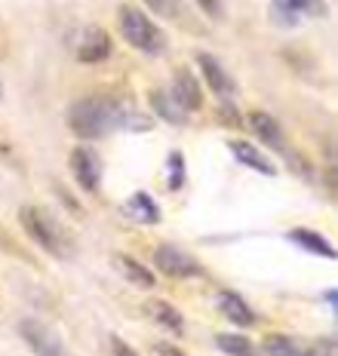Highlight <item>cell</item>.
Segmentation results:
<instances>
[{
	"instance_id": "obj_13",
	"label": "cell",
	"mask_w": 338,
	"mask_h": 356,
	"mask_svg": "<svg viewBox=\"0 0 338 356\" xmlns=\"http://www.w3.org/2000/svg\"><path fill=\"white\" fill-rule=\"evenodd\" d=\"M123 215H127L129 221H136V225H142V227L160 225V206L148 191H136V194H129L127 200H123Z\"/></svg>"
},
{
	"instance_id": "obj_15",
	"label": "cell",
	"mask_w": 338,
	"mask_h": 356,
	"mask_svg": "<svg viewBox=\"0 0 338 356\" xmlns=\"http://www.w3.org/2000/svg\"><path fill=\"white\" fill-rule=\"evenodd\" d=\"M246 123H249V129H252V136L259 138L264 147H274V151H286L283 129H280V123H277L271 114H264V111H249Z\"/></svg>"
},
{
	"instance_id": "obj_7",
	"label": "cell",
	"mask_w": 338,
	"mask_h": 356,
	"mask_svg": "<svg viewBox=\"0 0 338 356\" xmlns=\"http://www.w3.org/2000/svg\"><path fill=\"white\" fill-rule=\"evenodd\" d=\"M111 53H114L111 34H108L102 25H86L83 31L77 34L74 58L80 65H102V62H108V58H111Z\"/></svg>"
},
{
	"instance_id": "obj_14",
	"label": "cell",
	"mask_w": 338,
	"mask_h": 356,
	"mask_svg": "<svg viewBox=\"0 0 338 356\" xmlns=\"http://www.w3.org/2000/svg\"><path fill=\"white\" fill-rule=\"evenodd\" d=\"M218 310H222L225 320L231 325H240V329L255 325V310L249 307V301L240 292H234V289H222V292H218Z\"/></svg>"
},
{
	"instance_id": "obj_19",
	"label": "cell",
	"mask_w": 338,
	"mask_h": 356,
	"mask_svg": "<svg viewBox=\"0 0 338 356\" xmlns=\"http://www.w3.org/2000/svg\"><path fill=\"white\" fill-rule=\"evenodd\" d=\"M114 267L120 270V277L127 280V283L132 286H138V289H154L157 286V277H154V270L151 267H145L142 261H136L132 255H114Z\"/></svg>"
},
{
	"instance_id": "obj_9",
	"label": "cell",
	"mask_w": 338,
	"mask_h": 356,
	"mask_svg": "<svg viewBox=\"0 0 338 356\" xmlns=\"http://www.w3.org/2000/svg\"><path fill=\"white\" fill-rule=\"evenodd\" d=\"M172 99L182 105L185 114H197L203 108V89H200V77L191 68H175L172 74Z\"/></svg>"
},
{
	"instance_id": "obj_25",
	"label": "cell",
	"mask_w": 338,
	"mask_h": 356,
	"mask_svg": "<svg viewBox=\"0 0 338 356\" xmlns=\"http://www.w3.org/2000/svg\"><path fill=\"white\" fill-rule=\"evenodd\" d=\"M154 350H157V356H185L175 344H163V341H160V344H154Z\"/></svg>"
},
{
	"instance_id": "obj_1",
	"label": "cell",
	"mask_w": 338,
	"mask_h": 356,
	"mask_svg": "<svg viewBox=\"0 0 338 356\" xmlns=\"http://www.w3.org/2000/svg\"><path fill=\"white\" fill-rule=\"evenodd\" d=\"M65 120H68V129L74 132L77 138H83V142H99V138L111 136L114 129L148 132L154 126L145 114H136L132 108L120 105L111 95H99V92L71 102Z\"/></svg>"
},
{
	"instance_id": "obj_8",
	"label": "cell",
	"mask_w": 338,
	"mask_h": 356,
	"mask_svg": "<svg viewBox=\"0 0 338 356\" xmlns=\"http://www.w3.org/2000/svg\"><path fill=\"white\" fill-rule=\"evenodd\" d=\"M68 166H71V175H74L77 188L83 191V194H99V188H102V160L90 145H77L68 157Z\"/></svg>"
},
{
	"instance_id": "obj_10",
	"label": "cell",
	"mask_w": 338,
	"mask_h": 356,
	"mask_svg": "<svg viewBox=\"0 0 338 356\" xmlns=\"http://www.w3.org/2000/svg\"><path fill=\"white\" fill-rule=\"evenodd\" d=\"M261 353L264 356H320V350L305 338L283 335V332H271L261 338Z\"/></svg>"
},
{
	"instance_id": "obj_5",
	"label": "cell",
	"mask_w": 338,
	"mask_h": 356,
	"mask_svg": "<svg viewBox=\"0 0 338 356\" xmlns=\"http://www.w3.org/2000/svg\"><path fill=\"white\" fill-rule=\"evenodd\" d=\"M154 267H157V273H163L169 280H194L203 273V264L194 255H188L179 246H169V243H160L154 249Z\"/></svg>"
},
{
	"instance_id": "obj_17",
	"label": "cell",
	"mask_w": 338,
	"mask_h": 356,
	"mask_svg": "<svg viewBox=\"0 0 338 356\" xmlns=\"http://www.w3.org/2000/svg\"><path fill=\"white\" fill-rule=\"evenodd\" d=\"M148 105H151V114H157L163 123L185 126L191 120V114L182 111V105L172 99V92H169V89H151V92H148Z\"/></svg>"
},
{
	"instance_id": "obj_23",
	"label": "cell",
	"mask_w": 338,
	"mask_h": 356,
	"mask_svg": "<svg viewBox=\"0 0 338 356\" xmlns=\"http://www.w3.org/2000/svg\"><path fill=\"white\" fill-rule=\"evenodd\" d=\"M108 344H111V356H138L136 350H132V344H127L120 335H111Z\"/></svg>"
},
{
	"instance_id": "obj_16",
	"label": "cell",
	"mask_w": 338,
	"mask_h": 356,
	"mask_svg": "<svg viewBox=\"0 0 338 356\" xmlns=\"http://www.w3.org/2000/svg\"><path fill=\"white\" fill-rule=\"evenodd\" d=\"M286 240L296 243V246L301 252H307V255H317V258H326V261H335V246L323 234L311 231V227H292V231H286Z\"/></svg>"
},
{
	"instance_id": "obj_12",
	"label": "cell",
	"mask_w": 338,
	"mask_h": 356,
	"mask_svg": "<svg viewBox=\"0 0 338 356\" xmlns=\"http://www.w3.org/2000/svg\"><path fill=\"white\" fill-rule=\"evenodd\" d=\"M227 151L234 154V160L249 166L252 172L259 175H277V166L274 160L268 157V154L261 151V147H255L252 142H246V138H227Z\"/></svg>"
},
{
	"instance_id": "obj_22",
	"label": "cell",
	"mask_w": 338,
	"mask_h": 356,
	"mask_svg": "<svg viewBox=\"0 0 338 356\" xmlns=\"http://www.w3.org/2000/svg\"><path fill=\"white\" fill-rule=\"evenodd\" d=\"M194 3L200 6V13L207 19H212V22L222 19V0H194Z\"/></svg>"
},
{
	"instance_id": "obj_26",
	"label": "cell",
	"mask_w": 338,
	"mask_h": 356,
	"mask_svg": "<svg viewBox=\"0 0 338 356\" xmlns=\"http://www.w3.org/2000/svg\"><path fill=\"white\" fill-rule=\"evenodd\" d=\"M0 99H3V77H0Z\"/></svg>"
},
{
	"instance_id": "obj_24",
	"label": "cell",
	"mask_w": 338,
	"mask_h": 356,
	"mask_svg": "<svg viewBox=\"0 0 338 356\" xmlns=\"http://www.w3.org/2000/svg\"><path fill=\"white\" fill-rule=\"evenodd\" d=\"M145 6L154 13V16H172V0H142Z\"/></svg>"
},
{
	"instance_id": "obj_11",
	"label": "cell",
	"mask_w": 338,
	"mask_h": 356,
	"mask_svg": "<svg viewBox=\"0 0 338 356\" xmlns=\"http://www.w3.org/2000/svg\"><path fill=\"white\" fill-rule=\"evenodd\" d=\"M197 68H200V77L207 80V86L218 95V99H231L234 95V80H231V74L225 71V65L218 62L216 56L212 53H197Z\"/></svg>"
},
{
	"instance_id": "obj_4",
	"label": "cell",
	"mask_w": 338,
	"mask_h": 356,
	"mask_svg": "<svg viewBox=\"0 0 338 356\" xmlns=\"http://www.w3.org/2000/svg\"><path fill=\"white\" fill-rule=\"evenodd\" d=\"M16 332H19V338L25 341V347L34 356H68L62 335H58L53 325L38 320V316H22Z\"/></svg>"
},
{
	"instance_id": "obj_3",
	"label": "cell",
	"mask_w": 338,
	"mask_h": 356,
	"mask_svg": "<svg viewBox=\"0 0 338 356\" xmlns=\"http://www.w3.org/2000/svg\"><path fill=\"white\" fill-rule=\"evenodd\" d=\"M117 25H120V34L123 40L129 43L136 53L148 56V58H157L166 53V34L163 28L154 22L148 13H142L138 6L132 3H123L117 10Z\"/></svg>"
},
{
	"instance_id": "obj_20",
	"label": "cell",
	"mask_w": 338,
	"mask_h": 356,
	"mask_svg": "<svg viewBox=\"0 0 338 356\" xmlns=\"http://www.w3.org/2000/svg\"><path fill=\"white\" fill-rule=\"evenodd\" d=\"M216 347L225 356H259L255 344L246 335H240V332H218V335H216Z\"/></svg>"
},
{
	"instance_id": "obj_18",
	"label": "cell",
	"mask_w": 338,
	"mask_h": 356,
	"mask_svg": "<svg viewBox=\"0 0 338 356\" xmlns=\"http://www.w3.org/2000/svg\"><path fill=\"white\" fill-rule=\"evenodd\" d=\"M145 310H148L151 320L157 323L160 329H166L169 335H175V338L185 335V316H182V310H175V304H169L166 298H151Z\"/></svg>"
},
{
	"instance_id": "obj_6",
	"label": "cell",
	"mask_w": 338,
	"mask_h": 356,
	"mask_svg": "<svg viewBox=\"0 0 338 356\" xmlns=\"http://www.w3.org/2000/svg\"><path fill=\"white\" fill-rule=\"evenodd\" d=\"M323 16H326V0H271V19L286 31Z\"/></svg>"
},
{
	"instance_id": "obj_21",
	"label": "cell",
	"mask_w": 338,
	"mask_h": 356,
	"mask_svg": "<svg viewBox=\"0 0 338 356\" xmlns=\"http://www.w3.org/2000/svg\"><path fill=\"white\" fill-rule=\"evenodd\" d=\"M188 181V163L182 151H169L166 157V188L169 191H182Z\"/></svg>"
},
{
	"instance_id": "obj_2",
	"label": "cell",
	"mask_w": 338,
	"mask_h": 356,
	"mask_svg": "<svg viewBox=\"0 0 338 356\" xmlns=\"http://www.w3.org/2000/svg\"><path fill=\"white\" fill-rule=\"evenodd\" d=\"M19 227L25 231V236L34 243L40 252H47L56 261H71L74 258V236L68 234V227L56 218L49 209H43L38 203H25L19 209Z\"/></svg>"
}]
</instances>
